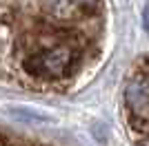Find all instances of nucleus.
<instances>
[{
    "instance_id": "obj_2",
    "label": "nucleus",
    "mask_w": 149,
    "mask_h": 146,
    "mask_svg": "<svg viewBox=\"0 0 149 146\" xmlns=\"http://www.w3.org/2000/svg\"><path fill=\"white\" fill-rule=\"evenodd\" d=\"M123 117L136 146H149V55L131 69L125 82Z\"/></svg>"
},
{
    "instance_id": "obj_3",
    "label": "nucleus",
    "mask_w": 149,
    "mask_h": 146,
    "mask_svg": "<svg viewBox=\"0 0 149 146\" xmlns=\"http://www.w3.org/2000/svg\"><path fill=\"white\" fill-rule=\"evenodd\" d=\"M0 146H45V144L31 140V137H25V135L11 133L7 128H0Z\"/></svg>"
},
{
    "instance_id": "obj_1",
    "label": "nucleus",
    "mask_w": 149,
    "mask_h": 146,
    "mask_svg": "<svg viewBox=\"0 0 149 146\" xmlns=\"http://www.w3.org/2000/svg\"><path fill=\"white\" fill-rule=\"evenodd\" d=\"M107 33V0H0V86L71 91L96 73Z\"/></svg>"
}]
</instances>
